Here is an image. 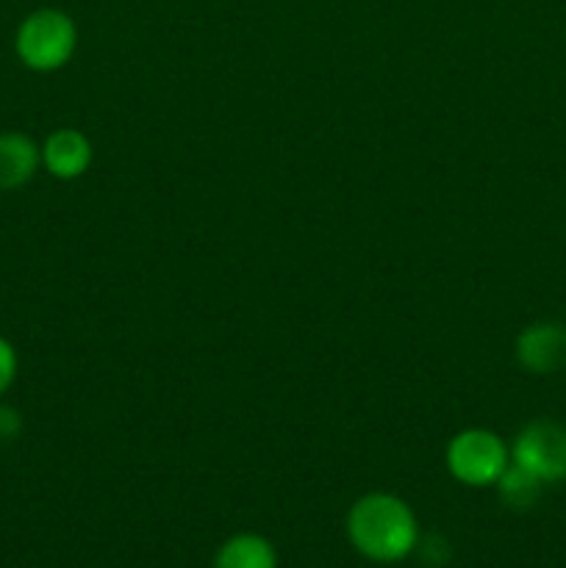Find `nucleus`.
Here are the masks:
<instances>
[{"label":"nucleus","mask_w":566,"mask_h":568,"mask_svg":"<svg viewBox=\"0 0 566 568\" xmlns=\"http://www.w3.org/2000/svg\"><path fill=\"white\" fill-rule=\"evenodd\" d=\"M22 433V416L20 410L11 408V405L0 403V444L14 442Z\"/></svg>","instance_id":"obj_11"},{"label":"nucleus","mask_w":566,"mask_h":568,"mask_svg":"<svg viewBox=\"0 0 566 568\" xmlns=\"http://www.w3.org/2000/svg\"><path fill=\"white\" fill-rule=\"evenodd\" d=\"M347 538L355 552L375 564H397L420 544V525L408 505L394 494H366L350 508Z\"/></svg>","instance_id":"obj_1"},{"label":"nucleus","mask_w":566,"mask_h":568,"mask_svg":"<svg viewBox=\"0 0 566 568\" xmlns=\"http://www.w3.org/2000/svg\"><path fill=\"white\" fill-rule=\"evenodd\" d=\"M39 164H42V150L28 133H0V192L26 186L37 175Z\"/></svg>","instance_id":"obj_7"},{"label":"nucleus","mask_w":566,"mask_h":568,"mask_svg":"<svg viewBox=\"0 0 566 568\" xmlns=\"http://www.w3.org/2000/svg\"><path fill=\"white\" fill-rule=\"evenodd\" d=\"M78 28L61 9H37L20 22L14 37L17 55L33 72L61 70L72 59Z\"/></svg>","instance_id":"obj_2"},{"label":"nucleus","mask_w":566,"mask_h":568,"mask_svg":"<svg viewBox=\"0 0 566 568\" xmlns=\"http://www.w3.org/2000/svg\"><path fill=\"white\" fill-rule=\"evenodd\" d=\"M211 568H277V552L259 532H236L216 549Z\"/></svg>","instance_id":"obj_8"},{"label":"nucleus","mask_w":566,"mask_h":568,"mask_svg":"<svg viewBox=\"0 0 566 568\" xmlns=\"http://www.w3.org/2000/svg\"><path fill=\"white\" fill-rule=\"evenodd\" d=\"M17 377V349L11 347V342H6L0 336V397L11 388Z\"/></svg>","instance_id":"obj_10"},{"label":"nucleus","mask_w":566,"mask_h":568,"mask_svg":"<svg viewBox=\"0 0 566 568\" xmlns=\"http://www.w3.org/2000/svg\"><path fill=\"white\" fill-rule=\"evenodd\" d=\"M542 486L544 483L538 480L536 475H530L527 469H522L519 464L505 466V471L497 480L499 499L514 510L533 508V505L538 503V497H542Z\"/></svg>","instance_id":"obj_9"},{"label":"nucleus","mask_w":566,"mask_h":568,"mask_svg":"<svg viewBox=\"0 0 566 568\" xmlns=\"http://www.w3.org/2000/svg\"><path fill=\"white\" fill-rule=\"evenodd\" d=\"M514 464L542 483L566 480V427L555 422H533L516 436Z\"/></svg>","instance_id":"obj_4"},{"label":"nucleus","mask_w":566,"mask_h":568,"mask_svg":"<svg viewBox=\"0 0 566 568\" xmlns=\"http://www.w3.org/2000/svg\"><path fill=\"white\" fill-rule=\"evenodd\" d=\"M516 358L536 375H553L566 366V327L538 322L525 327L516 338Z\"/></svg>","instance_id":"obj_5"},{"label":"nucleus","mask_w":566,"mask_h":568,"mask_svg":"<svg viewBox=\"0 0 566 568\" xmlns=\"http://www.w3.org/2000/svg\"><path fill=\"white\" fill-rule=\"evenodd\" d=\"M42 164L61 181H75L92 164V144L75 128H59L42 144Z\"/></svg>","instance_id":"obj_6"},{"label":"nucleus","mask_w":566,"mask_h":568,"mask_svg":"<svg viewBox=\"0 0 566 568\" xmlns=\"http://www.w3.org/2000/svg\"><path fill=\"white\" fill-rule=\"evenodd\" d=\"M508 466V449L492 430H464L449 442L447 469L464 486H494Z\"/></svg>","instance_id":"obj_3"}]
</instances>
